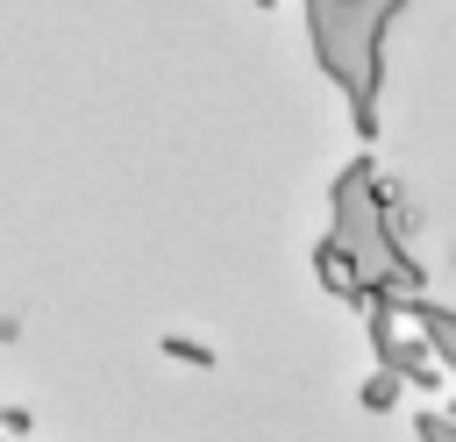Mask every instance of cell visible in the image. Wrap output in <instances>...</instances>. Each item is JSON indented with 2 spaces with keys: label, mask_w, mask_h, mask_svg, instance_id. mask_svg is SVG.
Masks as SVG:
<instances>
[{
  "label": "cell",
  "mask_w": 456,
  "mask_h": 442,
  "mask_svg": "<svg viewBox=\"0 0 456 442\" xmlns=\"http://www.w3.org/2000/svg\"><path fill=\"white\" fill-rule=\"evenodd\" d=\"M164 356H178V364H192V371H214V349L192 342V335H164Z\"/></svg>",
  "instance_id": "6"
},
{
  "label": "cell",
  "mask_w": 456,
  "mask_h": 442,
  "mask_svg": "<svg viewBox=\"0 0 456 442\" xmlns=\"http://www.w3.org/2000/svg\"><path fill=\"white\" fill-rule=\"evenodd\" d=\"M256 7H278V0H256Z\"/></svg>",
  "instance_id": "8"
},
{
  "label": "cell",
  "mask_w": 456,
  "mask_h": 442,
  "mask_svg": "<svg viewBox=\"0 0 456 442\" xmlns=\"http://www.w3.org/2000/svg\"><path fill=\"white\" fill-rule=\"evenodd\" d=\"M413 435H420V442H456V421H449V413H420Z\"/></svg>",
  "instance_id": "7"
},
{
  "label": "cell",
  "mask_w": 456,
  "mask_h": 442,
  "mask_svg": "<svg viewBox=\"0 0 456 442\" xmlns=\"http://www.w3.org/2000/svg\"><path fill=\"white\" fill-rule=\"evenodd\" d=\"M392 314H399V321H413V328H420V342H428V356L442 364V378H456V307H435L428 292H399V299H392Z\"/></svg>",
  "instance_id": "3"
},
{
  "label": "cell",
  "mask_w": 456,
  "mask_h": 442,
  "mask_svg": "<svg viewBox=\"0 0 456 442\" xmlns=\"http://www.w3.org/2000/svg\"><path fill=\"white\" fill-rule=\"evenodd\" d=\"M314 271H321V292H335V299H349V307H370L363 285H356V271H349V257L335 250V235L314 242Z\"/></svg>",
  "instance_id": "4"
},
{
  "label": "cell",
  "mask_w": 456,
  "mask_h": 442,
  "mask_svg": "<svg viewBox=\"0 0 456 442\" xmlns=\"http://www.w3.org/2000/svg\"><path fill=\"white\" fill-rule=\"evenodd\" d=\"M356 399H363V413H392V406L406 399V385H399V371H370Z\"/></svg>",
  "instance_id": "5"
},
{
  "label": "cell",
  "mask_w": 456,
  "mask_h": 442,
  "mask_svg": "<svg viewBox=\"0 0 456 442\" xmlns=\"http://www.w3.org/2000/svg\"><path fill=\"white\" fill-rule=\"evenodd\" d=\"M449 421H456V406H449Z\"/></svg>",
  "instance_id": "9"
},
{
  "label": "cell",
  "mask_w": 456,
  "mask_h": 442,
  "mask_svg": "<svg viewBox=\"0 0 456 442\" xmlns=\"http://www.w3.org/2000/svg\"><path fill=\"white\" fill-rule=\"evenodd\" d=\"M299 7H306V36H314L328 86L342 93L349 121L370 135L378 128V86H385V29L399 21L406 0H299Z\"/></svg>",
  "instance_id": "2"
},
{
  "label": "cell",
  "mask_w": 456,
  "mask_h": 442,
  "mask_svg": "<svg viewBox=\"0 0 456 442\" xmlns=\"http://www.w3.org/2000/svg\"><path fill=\"white\" fill-rule=\"evenodd\" d=\"M335 250L349 257V271H356V285H363V299H399V292H420L428 285V271H420V257L399 242V221H392V185H385V171L370 164V157H356V164H342V178H335Z\"/></svg>",
  "instance_id": "1"
}]
</instances>
